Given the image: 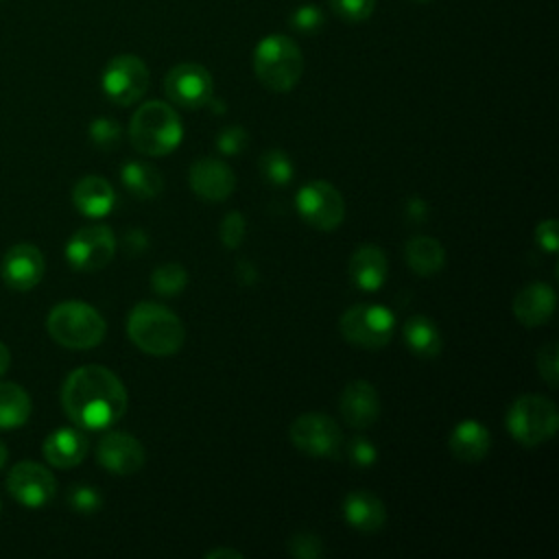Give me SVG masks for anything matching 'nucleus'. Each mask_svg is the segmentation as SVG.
<instances>
[{"mask_svg": "<svg viewBox=\"0 0 559 559\" xmlns=\"http://www.w3.org/2000/svg\"><path fill=\"white\" fill-rule=\"evenodd\" d=\"M46 328L52 341L68 349L96 347L107 332V323L100 312L83 301L57 304L48 314Z\"/></svg>", "mask_w": 559, "mask_h": 559, "instance_id": "423d86ee", "label": "nucleus"}, {"mask_svg": "<svg viewBox=\"0 0 559 559\" xmlns=\"http://www.w3.org/2000/svg\"><path fill=\"white\" fill-rule=\"evenodd\" d=\"M504 426L513 441L524 448H535L555 437L559 428V411L550 397L524 393L511 402Z\"/></svg>", "mask_w": 559, "mask_h": 559, "instance_id": "39448f33", "label": "nucleus"}, {"mask_svg": "<svg viewBox=\"0 0 559 559\" xmlns=\"http://www.w3.org/2000/svg\"><path fill=\"white\" fill-rule=\"evenodd\" d=\"M7 456H9V452H7L4 443H0V469H2V467H4V463H7Z\"/></svg>", "mask_w": 559, "mask_h": 559, "instance_id": "a18cd8bd", "label": "nucleus"}, {"mask_svg": "<svg viewBox=\"0 0 559 559\" xmlns=\"http://www.w3.org/2000/svg\"><path fill=\"white\" fill-rule=\"evenodd\" d=\"M127 402L124 384L103 365H83L74 369L61 386V406L66 415L85 430L114 426L127 413Z\"/></svg>", "mask_w": 559, "mask_h": 559, "instance_id": "f257e3e1", "label": "nucleus"}, {"mask_svg": "<svg viewBox=\"0 0 559 559\" xmlns=\"http://www.w3.org/2000/svg\"><path fill=\"white\" fill-rule=\"evenodd\" d=\"M188 183L199 199L218 203L234 192L236 175L231 166L218 157H199L188 170Z\"/></svg>", "mask_w": 559, "mask_h": 559, "instance_id": "2eb2a0df", "label": "nucleus"}, {"mask_svg": "<svg viewBox=\"0 0 559 559\" xmlns=\"http://www.w3.org/2000/svg\"><path fill=\"white\" fill-rule=\"evenodd\" d=\"M535 242L548 253H557L559 249V223L555 218H546L535 227Z\"/></svg>", "mask_w": 559, "mask_h": 559, "instance_id": "58836bf2", "label": "nucleus"}, {"mask_svg": "<svg viewBox=\"0 0 559 559\" xmlns=\"http://www.w3.org/2000/svg\"><path fill=\"white\" fill-rule=\"evenodd\" d=\"M31 417V397L15 382H0V428H20Z\"/></svg>", "mask_w": 559, "mask_h": 559, "instance_id": "bb28decb", "label": "nucleus"}, {"mask_svg": "<svg viewBox=\"0 0 559 559\" xmlns=\"http://www.w3.org/2000/svg\"><path fill=\"white\" fill-rule=\"evenodd\" d=\"M290 443L314 459H334L343 448L338 424L325 413H304L288 428Z\"/></svg>", "mask_w": 559, "mask_h": 559, "instance_id": "1a4fd4ad", "label": "nucleus"}, {"mask_svg": "<svg viewBox=\"0 0 559 559\" xmlns=\"http://www.w3.org/2000/svg\"><path fill=\"white\" fill-rule=\"evenodd\" d=\"M288 24L293 31L297 33H304V35H312V33H319L325 24V15L323 11L317 7V4H301L297 7L290 17H288Z\"/></svg>", "mask_w": 559, "mask_h": 559, "instance_id": "c756f323", "label": "nucleus"}, {"mask_svg": "<svg viewBox=\"0 0 559 559\" xmlns=\"http://www.w3.org/2000/svg\"><path fill=\"white\" fill-rule=\"evenodd\" d=\"M413 2H428V0H413Z\"/></svg>", "mask_w": 559, "mask_h": 559, "instance_id": "49530a36", "label": "nucleus"}, {"mask_svg": "<svg viewBox=\"0 0 559 559\" xmlns=\"http://www.w3.org/2000/svg\"><path fill=\"white\" fill-rule=\"evenodd\" d=\"M90 140L98 148H114L120 142V124L107 116L94 118L90 124Z\"/></svg>", "mask_w": 559, "mask_h": 559, "instance_id": "f704fd0d", "label": "nucleus"}, {"mask_svg": "<svg viewBox=\"0 0 559 559\" xmlns=\"http://www.w3.org/2000/svg\"><path fill=\"white\" fill-rule=\"evenodd\" d=\"M7 489L22 507L41 509L55 498L57 480L48 467L35 461H22L11 467L7 476Z\"/></svg>", "mask_w": 559, "mask_h": 559, "instance_id": "ddd939ff", "label": "nucleus"}, {"mask_svg": "<svg viewBox=\"0 0 559 559\" xmlns=\"http://www.w3.org/2000/svg\"><path fill=\"white\" fill-rule=\"evenodd\" d=\"M288 552L297 559H319L323 557V542L310 531H299L288 539Z\"/></svg>", "mask_w": 559, "mask_h": 559, "instance_id": "72a5a7b5", "label": "nucleus"}, {"mask_svg": "<svg viewBox=\"0 0 559 559\" xmlns=\"http://www.w3.org/2000/svg\"><path fill=\"white\" fill-rule=\"evenodd\" d=\"M448 448L454 459L463 463H478L491 448V435L478 419H463L450 432Z\"/></svg>", "mask_w": 559, "mask_h": 559, "instance_id": "5701e85b", "label": "nucleus"}, {"mask_svg": "<svg viewBox=\"0 0 559 559\" xmlns=\"http://www.w3.org/2000/svg\"><path fill=\"white\" fill-rule=\"evenodd\" d=\"M345 454L356 467H371L378 461V448L367 437H360V435L347 441Z\"/></svg>", "mask_w": 559, "mask_h": 559, "instance_id": "c9c22d12", "label": "nucleus"}, {"mask_svg": "<svg viewBox=\"0 0 559 559\" xmlns=\"http://www.w3.org/2000/svg\"><path fill=\"white\" fill-rule=\"evenodd\" d=\"M46 271L44 253L31 242L13 245L2 258V280L13 290H31L35 288Z\"/></svg>", "mask_w": 559, "mask_h": 559, "instance_id": "dca6fc26", "label": "nucleus"}, {"mask_svg": "<svg viewBox=\"0 0 559 559\" xmlns=\"http://www.w3.org/2000/svg\"><path fill=\"white\" fill-rule=\"evenodd\" d=\"M218 236H221V242L223 247L227 249H238L247 236V221L245 216L234 210V212H227L221 221V227H218Z\"/></svg>", "mask_w": 559, "mask_h": 559, "instance_id": "7c9ffc66", "label": "nucleus"}, {"mask_svg": "<svg viewBox=\"0 0 559 559\" xmlns=\"http://www.w3.org/2000/svg\"><path fill=\"white\" fill-rule=\"evenodd\" d=\"M253 72L271 92H290L304 72L299 46L286 35H266L253 50Z\"/></svg>", "mask_w": 559, "mask_h": 559, "instance_id": "20e7f679", "label": "nucleus"}, {"mask_svg": "<svg viewBox=\"0 0 559 559\" xmlns=\"http://www.w3.org/2000/svg\"><path fill=\"white\" fill-rule=\"evenodd\" d=\"M116 253V236L107 225H85L66 245V260L76 271H100Z\"/></svg>", "mask_w": 559, "mask_h": 559, "instance_id": "9b49d317", "label": "nucleus"}, {"mask_svg": "<svg viewBox=\"0 0 559 559\" xmlns=\"http://www.w3.org/2000/svg\"><path fill=\"white\" fill-rule=\"evenodd\" d=\"M404 258L408 269L421 277H430L445 266V249L430 236H413L404 247Z\"/></svg>", "mask_w": 559, "mask_h": 559, "instance_id": "393cba45", "label": "nucleus"}, {"mask_svg": "<svg viewBox=\"0 0 559 559\" xmlns=\"http://www.w3.org/2000/svg\"><path fill=\"white\" fill-rule=\"evenodd\" d=\"M338 411L347 426L369 428L380 417V395L369 380H352L341 393Z\"/></svg>", "mask_w": 559, "mask_h": 559, "instance_id": "f3484780", "label": "nucleus"}, {"mask_svg": "<svg viewBox=\"0 0 559 559\" xmlns=\"http://www.w3.org/2000/svg\"><path fill=\"white\" fill-rule=\"evenodd\" d=\"M537 371L546 380L548 386H557V382H559V354H557V343L555 341L539 347V352H537Z\"/></svg>", "mask_w": 559, "mask_h": 559, "instance_id": "e433bc0d", "label": "nucleus"}, {"mask_svg": "<svg viewBox=\"0 0 559 559\" xmlns=\"http://www.w3.org/2000/svg\"><path fill=\"white\" fill-rule=\"evenodd\" d=\"M343 518L345 522L360 531V533H376L386 524V509L384 502L367 491V489H354L343 498Z\"/></svg>", "mask_w": 559, "mask_h": 559, "instance_id": "aec40b11", "label": "nucleus"}, {"mask_svg": "<svg viewBox=\"0 0 559 559\" xmlns=\"http://www.w3.org/2000/svg\"><path fill=\"white\" fill-rule=\"evenodd\" d=\"M96 459L107 472L116 476H129L144 467L146 450L129 432H107L96 445Z\"/></svg>", "mask_w": 559, "mask_h": 559, "instance_id": "4468645a", "label": "nucleus"}, {"mask_svg": "<svg viewBox=\"0 0 559 559\" xmlns=\"http://www.w3.org/2000/svg\"><path fill=\"white\" fill-rule=\"evenodd\" d=\"M72 203L83 216L103 218L114 210L116 192L107 179L98 175H87L74 183Z\"/></svg>", "mask_w": 559, "mask_h": 559, "instance_id": "4be33fe9", "label": "nucleus"}, {"mask_svg": "<svg viewBox=\"0 0 559 559\" xmlns=\"http://www.w3.org/2000/svg\"><path fill=\"white\" fill-rule=\"evenodd\" d=\"M260 175L271 183V186H288L295 175L293 159L288 157L286 151L282 148H269L260 155L258 159Z\"/></svg>", "mask_w": 559, "mask_h": 559, "instance_id": "cd10ccee", "label": "nucleus"}, {"mask_svg": "<svg viewBox=\"0 0 559 559\" xmlns=\"http://www.w3.org/2000/svg\"><path fill=\"white\" fill-rule=\"evenodd\" d=\"M68 504L76 513H96L103 507V496L92 485H72L68 491Z\"/></svg>", "mask_w": 559, "mask_h": 559, "instance_id": "2f4dec72", "label": "nucleus"}, {"mask_svg": "<svg viewBox=\"0 0 559 559\" xmlns=\"http://www.w3.org/2000/svg\"><path fill=\"white\" fill-rule=\"evenodd\" d=\"M151 83V74L146 63L135 55H118L114 57L100 76V85L105 96L116 105H133L138 103Z\"/></svg>", "mask_w": 559, "mask_h": 559, "instance_id": "9d476101", "label": "nucleus"}, {"mask_svg": "<svg viewBox=\"0 0 559 559\" xmlns=\"http://www.w3.org/2000/svg\"><path fill=\"white\" fill-rule=\"evenodd\" d=\"M397 328V319L391 308L382 304H356L349 306L341 319L338 330L343 338L362 349L384 347Z\"/></svg>", "mask_w": 559, "mask_h": 559, "instance_id": "0eeeda50", "label": "nucleus"}, {"mask_svg": "<svg viewBox=\"0 0 559 559\" xmlns=\"http://www.w3.org/2000/svg\"><path fill=\"white\" fill-rule=\"evenodd\" d=\"M212 74L192 61L177 63L164 79V92L170 103L183 109H199L212 98Z\"/></svg>", "mask_w": 559, "mask_h": 559, "instance_id": "f8f14e48", "label": "nucleus"}, {"mask_svg": "<svg viewBox=\"0 0 559 559\" xmlns=\"http://www.w3.org/2000/svg\"><path fill=\"white\" fill-rule=\"evenodd\" d=\"M188 286V271L181 262H164L151 273V290L162 297L179 295Z\"/></svg>", "mask_w": 559, "mask_h": 559, "instance_id": "c85d7f7f", "label": "nucleus"}, {"mask_svg": "<svg viewBox=\"0 0 559 559\" xmlns=\"http://www.w3.org/2000/svg\"><path fill=\"white\" fill-rule=\"evenodd\" d=\"M234 275H236L238 284H242V286H253V284L258 282V269H255V264H253L251 260H245V258H240V260L236 262Z\"/></svg>", "mask_w": 559, "mask_h": 559, "instance_id": "a19ab883", "label": "nucleus"}, {"mask_svg": "<svg viewBox=\"0 0 559 559\" xmlns=\"http://www.w3.org/2000/svg\"><path fill=\"white\" fill-rule=\"evenodd\" d=\"M402 336L411 354L419 358H435L441 354L443 338L437 323L426 314H413L402 325Z\"/></svg>", "mask_w": 559, "mask_h": 559, "instance_id": "b1692460", "label": "nucleus"}, {"mask_svg": "<svg viewBox=\"0 0 559 559\" xmlns=\"http://www.w3.org/2000/svg\"><path fill=\"white\" fill-rule=\"evenodd\" d=\"M328 4L343 22L349 24L367 20L376 9V0H328Z\"/></svg>", "mask_w": 559, "mask_h": 559, "instance_id": "473e14b6", "label": "nucleus"}, {"mask_svg": "<svg viewBox=\"0 0 559 559\" xmlns=\"http://www.w3.org/2000/svg\"><path fill=\"white\" fill-rule=\"evenodd\" d=\"M389 273L386 253L378 245H360L347 262V275L358 290L376 293L384 286Z\"/></svg>", "mask_w": 559, "mask_h": 559, "instance_id": "6ab92c4d", "label": "nucleus"}, {"mask_svg": "<svg viewBox=\"0 0 559 559\" xmlns=\"http://www.w3.org/2000/svg\"><path fill=\"white\" fill-rule=\"evenodd\" d=\"M120 181L135 199H155L164 190L162 173L146 162H127L120 168Z\"/></svg>", "mask_w": 559, "mask_h": 559, "instance_id": "a878e982", "label": "nucleus"}, {"mask_svg": "<svg viewBox=\"0 0 559 559\" xmlns=\"http://www.w3.org/2000/svg\"><path fill=\"white\" fill-rule=\"evenodd\" d=\"M297 214L319 231L336 229L345 218V199L336 186L317 179L304 183L295 194Z\"/></svg>", "mask_w": 559, "mask_h": 559, "instance_id": "6e6552de", "label": "nucleus"}, {"mask_svg": "<svg viewBox=\"0 0 559 559\" xmlns=\"http://www.w3.org/2000/svg\"><path fill=\"white\" fill-rule=\"evenodd\" d=\"M9 365H11V354H9V347L0 341V376L9 369Z\"/></svg>", "mask_w": 559, "mask_h": 559, "instance_id": "c03bdc74", "label": "nucleus"}, {"mask_svg": "<svg viewBox=\"0 0 559 559\" xmlns=\"http://www.w3.org/2000/svg\"><path fill=\"white\" fill-rule=\"evenodd\" d=\"M90 450V441L85 437V432H81L79 428H57L55 432H50L41 445L44 459L52 465V467H74L79 465Z\"/></svg>", "mask_w": 559, "mask_h": 559, "instance_id": "412c9836", "label": "nucleus"}, {"mask_svg": "<svg viewBox=\"0 0 559 559\" xmlns=\"http://www.w3.org/2000/svg\"><path fill=\"white\" fill-rule=\"evenodd\" d=\"M129 140L135 151L148 157L173 153L183 140L179 114L162 100H148L135 109L129 122Z\"/></svg>", "mask_w": 559, "mask_h": 559, "instance_id": "7ed1b4c3", "label": "nucleus"}, {"mask_svg": "<svg viewBox=\"0 0 559 559\" xmlns=\"http://www.w3.org/2000/svg\"><path fill=\"white\" fill-rule=\"evenodd\" d=\"M247 131L240 124H229L216 135V148L221 155H238L247 148Z\"/></svg>", "mask_w": 559, "mask_h": 559, "instance_id": "4c0bfd02", "label": "nucleus"}, {"mask_svg": "<svg viewBox=\"0 0 559 559\" xmlns=\"http://www.w3.org/2000/svg\"><path fill=\"white\" fill-rule=\"evenodd\" d=\"M557 308V293L546 282H531L513 297V314L526 328L544 325L552 319Z\"/></svg>", "mask_w": 559, "mask_h": 559, "instance_id": "a211bd4d", "label": "nucleus"}, {"mask_svg": "<svg viewBox=\"0 0 559 559\" xmlns=\"http://www.w3.org/2000/svg\"><path fill=\"white\" fill-rule=\"evenodd\" d=\"M127 334L138 349L159 358L177 354L186 341L181 319L170 308L155 301H140L131 308Z\"/></svg>", "mask_w": 559, "mask_h": 559, "instance_id": "f03ea898", "label": "nucleus"}, {"mask_svg": "<svg viewBox=\"0 0 559 559\" xmlns=\"http://www.w3.org/2000/svg\"><path fill=\"white\" fill-rule=\"evenodd\" d=\"M207 559H218V557H234V559H242V552L240 550H234V548H214V550H207L205 552Z\"/></svg>", "mask_w": 559, "mask_h": 559, "instance_id": "37998d69", "label": "nucleus"}, {"mask_svg": "<svg viewBox=\"0 0 559 559\" xmlns=\"http://www.w3.org/2000/svg\"><path fill=\"white\" fill-rule=\"evenodd\" d=\"M406 216L413 221V223H424L426 216H428V203L419 197H413L406 201Z\"/></svg>", "mask_w": 559, "mask_h": 559, "instance_id": "79ce46f5", "label": "nucleus"}, {"mask_svg": "<svg viewBox=\"0 0 559 559\" xmlns=\"http://www.w3.org/2000/svg\"><path fill=\"white\" fill-rule=\"evenodd\" d=\"M148 247V236L144 229L140 227H133L127 231L124 236V249L131 253V255H138V253H144Z\"/></svg>", "mask_w": 559, "mask_h": 559, "instance_id": "ea45409f", "label": "nucleus"}]
</instances>
